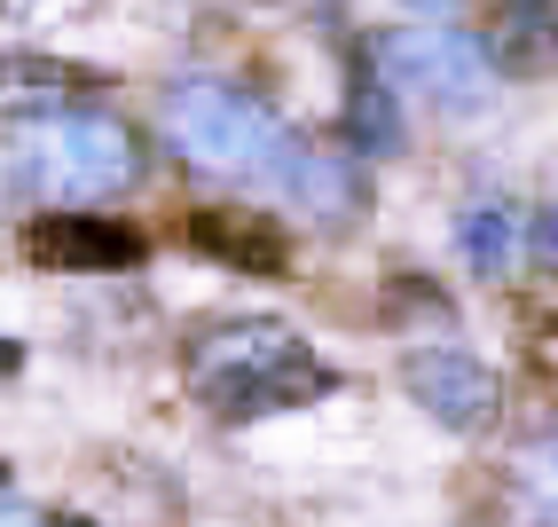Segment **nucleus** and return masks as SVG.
I'll use <instances>...</instances> for the list:
<instances>
[{"mask_svg":"<svg viewBox=\"0 0 558 527\" xmlns=\"http://www.w3.org/2000/svg\"><path fill=\"white\" fill-rule=\"evenodd\" d=\"M181 379H190V394L213 418H268V409H300V402L339 386L307 338L291 323H268V315L205 331L197 347L181 355Z\"/></svg>","mask_w":558,"mask_h":527,"instance_id":"f257e3e1","label":"nucleus"},{"mask_svg":"<svg viewBox=\"0 0 558 527\" xmlns=\"http://www.w3.org/2000/svg\"><path fill=\"white\" fill-rule=\"evenodd\" d=\"M142 173V149L119 119H95V110H48L40 127H24L0 142V181L32 205H95L119 197Z\"/></svg>","mask_w":558,"mask_h":527,"instance_id":"f03ea898","label":"nucleus"},{"mask_svg":"<svg viewBox=\"0 0 558 527\" xmlns=\"http://www.w3.org/2000/svg\"><path fill=\"white\" fill-rule=\"evenodd\" d=\"M166 134H173V149L190 166L229 173V181H259V190L283 173L291 142H300V134H283L252 95L220 87V80H181L166 95Z\"/></svg>","mask_w":558,"mask_h":527,"instance_id":"7ed1b4c3","label":"nucleus"},{"mask_svg":"<svg viewBox=\"0 0 558 527\" xmlns=\"http://www.w3.org/2000/svg\"><path fill=\"white\" fill-rule=\"evenodd\" d=\"M378 56H386V80L409 87V95H425L433 110H480V103H488V87H496V71H488V56H480V40L440 32V24L393 32Z\"/></svg>","mask_w":558,"mask_h":527,"instance_id":"20e7f679","label":"nucleus"},{"mask_svg":"<svg viewBox=\"0 0 558 527\" xmlns=\"http://www.w3.org/2000/svg\"><path fill=\"white\" fill-rule=\"evenodd\" d=\"M401 386H409V402H417L433 426H449V433H480V426H496V409H504L496 370L472 362V355H457V347L401 355Z\"/></svg>","mask_w":558,"mask_h":527,"instance_id":"39448f33","label":"nucleus"},{"mask_svg":"<svg viewBox=\"0 0 558 527\" xmlns=\"http://www.w3.org/2000/svg\"><path fill=\"white\" fill-rule=\"evenodd\" d=\"M24 260L32 268H56V276H102V268H134L142 237L126 220H102V213H40L24 229Z\"/></svg>","mask_w":558,"mask_h":527,"instance_id":"423d86ee","label":"nucleus"},{"mask_svg":"<svg viewBox=\"0 0 558 527\" xmlns=\"http://www.w3.org/2000/svg\"><path fill=\"white\" fill-rule=\"evenodd\" d=\"M480 56L504 80H550L558 71V0H488Z\"/></svg>","mask_w":558,"mask_h":527,"instance_id":"0eeeda50","label":"nucleus"},{"mask_svg":"<svg viewBox=\"0 0 558 527\" xmlns=\"http://www.w3.org/2000/svg\"><path fill=\"white\" fill-rule=\"evenodd\" d=\"M268 190H283L307 220H323V229H347V220L362 213V166L347 158V149L291 142V158H283V173L268 181Z\"/></svg>","mask_w":558,"mask_h":527,"instance_id":"6e6552de","label":"nucleus"},{"mask_svg":"<svg viewBox=\"0 0 558 527\" xmlns=\"http://www.w3.org/2000/svg\"><path fill=\"white\" fill-rule=\"evenodd\" d=\"M190 244L205 260H220V268H236V276H283L291 268V237L276 229L268 213H190Z\"/></svg>","mask_w":558,"mask_h":527,"instance_id":"1a4fd4ad","label":"nucleus"},{"mask_svg":"<svg viewBox=\"0 0 558 527\" xmlns=\"http://www.w3.org/2000/svg\"><path fill=\"white\" fill-rule=\"evenodd\" d=\"M95 95V71L80 63H56V56H16L0 48V110H32V119H48V110Z\"/></svg>","mask_w":558,"mask_h":527,"instance_id":"9d476101","label":"nucleus"},{"mask_svg":"<svg viewBox=\"0 0 558 527\" xmlns=\"http://www.w3.org/2000/svg\"><path fill=\"white\" fill-rule=\"evenodd\" d=\"M457 244H464V268L472 276H511V260H519V205L511 197H480V205H464V220H457Z\"/></svg>","mask_w":558,"mask_h":527,"instance_id":"9b49d317","label":"nucleus"},{"mask_svg":"<svg viewBox=\"0 0 558 527\" xmlns=\"http://www.w3.org/2000/svg\"><path fill=\"white\" fill-rule=\"evenodd\" d=\"M511 488H519V504H527L535 527H558V433H535L527 448H519Z\"/></svg>","mask_w":558,"mask_h":527,"instance_id":"f8f14e48","label":"nucleus"},{"mask_svg":"<svg viewBox=\"0 0 558 527\" xmlns=\"http://www.w3.org/2000/svg\"><path fill=\"white\" fill-rule=\"evenodd\" d=\"M347 127H354V142L369 149V158H386V149H401V110H393V87H378V80H354Z\"/></svg>","mask_w":558,"mask_h":527,"instance_id":"ddd939ff","label":"nucleus"},{"mask_svg":"<svg viewBox=\"0 0 558 527\" xmlns=\"http://www.w3.org/2000/svg\"><path fill=\"white\" fill-rule=\"evenodd\" d=\"M519 331H527V355H535V362L550 370V362H558V323H550V315L535 308V299H519Z\"/></svg>","mask_w":558,"mask_h":527,"instance_id":"4468645a","label":"nucleus"},{"mask_svg":"<svg viewBox=\"0 0 558 527\" xmlns=\"http://www.w3.org/2000/svg\"><path fill=\"white\" fill-rule=\"evenodd\" d=\"M527 244H535V268H543V276H558V205L535 220V237H527Z\"/></svg>","mask_w":558,"mask_h":527,"instance_id":"2eb2a0df","label":"nucleus"},{"mask_svg":"<svg viewBox=\"0 0 558 527\" xmlns=\"http://www.w3.org/2000/svg\"><path fill=\"white\" fill-rule=\"evenodd\" d=\"M16 362H24V355H16V338L0 331V379H16Z\"/></svg>","mask_w":558,"mask_h":527,"instance_id":"dca6fc26","label":"nucleus"},{"mask_svg":"<svg viewBox=\"0 0 558 527\" xmlns=\"http://www.w3.org/2000/svg\"><path fill=\"white\" fill-rule=\"evenodd\" d=\"M409 9H449V0H409Z\"/></svg>","mask_w":558,"mask_h":527,"instance_id":"f3484780","label":"nucleus"},{"mask_svg":"<svg viewBox=\"0 0 558 527\" xmlns=\"http://www.w3.org/2000/svg\"><path fill=\"white\" fill-rule=\"evenodd\" d=\"M56 527H95V519H56Z\"/></svg>","mask_w":558,"mask_h":527,"instance_id":"a211bd4d","label":"nucleus"},{"mask_svg":"<svg viewBox=\"0 0 558 527\" xmlns=\"http://www.w3.org/2000/svg\"><path fill=\"white\" fill-rule=\"evenodd\" d=\"M0 480H9V465H0Z\"/></svg>","mask_w":558,"mask_h":527,"instance_id":"6ab92c4d","label":"nucleus"}]
</instances>
